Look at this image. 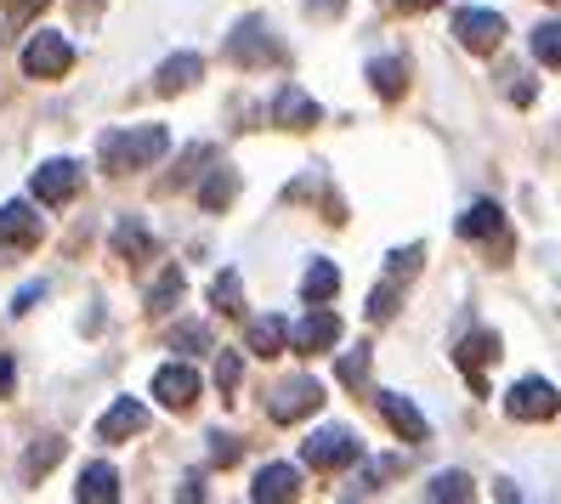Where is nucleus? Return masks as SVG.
I'll use <instances>...</instances> for the list:
<instances>
[{
	"label": "nucleus",
	"mask_w": 561,
	"mask_h": 504,
	"mask_svg": "<svg viewBox=\"0 0 561 504\" xmlns=\"http://www.w3.org/2000/svg\"><path fill=\"white\" fill-rule=\"evenodd\" d=\"M171 153V130L164 125H130V130H108L96 159H103L108 176H125V171H148Z\"/></svg>",
	"instance_id": "f257e3e1"
},
{
	"label": "nucleus",
	"mask_w": 561,
	"mask_h": 504,
	"mask_svg": "<svg viewBox=\"0 0 561 504\" xmlns=\"http://www.w3.org/2000/svg\"><path fill=\"white\" fill-rule=\"evenodd\" d=\"M301 459L312 470H346V465L363 459V443H357L352 425H329V431H312L307 443H301Z\"/></svg>",
	"instance_id": "f03ea898"
},
{
	"label": "nucleus",
	"mask_w": 561,
	"mask_h": 504,
	"mask_svg": "<svg viewBox=\"0 0 561 504\" xmlns=\"http://www.w3.org/2000/svg\"><path fill=\"white\" fill-rule=\"evenodd\" d=\"M69 69H75V46L62 41L57 28H41V35L23 46V75L28 80H62Z\"/></svg>",
	"instance_id": "7ed1b4c3"
},
{
	"label": "nucleus",
	"mask_w": 561,
	"mask_h": 504,
	"mask_svg": "<svg viewBox=\"0 0 561 504\" xmlns=\"http://www.w3.org/2000/svg\"><path fill=\"white\" fill-rule=\"evenodd\" d=\"M227 57L233 62H244V69H267V62H278L284 57V46L273 41V28L261 23V18H244L233 35H227Z\"/></svg>",
	"instance_id": "20e7f679"
},
{
	"label": "nucleus",
	"mask_w": 561,
	"mask_h": 504,
	"mask_svg": "<svg viewBox=\"0 0 561 504\" xmlns=\"http://www.w3.org/2000/svg\"><path fill=\"white\" fill-rule=\"evenodd\" d=\"M318 409H323V386H318L312 375H295V380L273 386V397H267V414H273L278 425H295V420H307V414H318Z\"/></svg>",
	"instance_id": "39448f33"
},
{
	"label": "nucleus",
	"mask_w": 561,
	"mask_h": 504,
	"mask_svg": "<svg viewBox=\"0 0 561 504\" xmlns=\"http://www.w3.org/2000/svg\"><path fill=\"white\" fill-rule=\"evenodd\" d=\"M505 414L511 420H527V425H539V420H556L561 414V391L550 386V380H516L511 391H505Z\"/></svg>",
	"instance_id": "423d86ee"
},
{
	"label": "nucleus",
	"mask_w": 561,
	"mask_h": 504,
	"mask_svg": "<svg viewBox=\"0 0 561 504\" xmlns=\"http://www.w3.org/2000/svg\"><path fill=\"white\" fill-rule=\"evenodd\" d=\"M454 35H459V46H466V51L488 57V51H500V41H505V18L500 12H482V7H459L454 12Z\"/></svg>",
	"instance_id": "0eeeda50"
},
{
	"label": "nucleus",
	"mask_w": 561,
	"mask_h": 504,
	"mask_svg": "<svg viewBox=\"0 0 561 504\" xmlns=\"http://www.w3.org/2000/svg\"><path fill=\"white\" fill-rule=\"evenodd\" d=\"M335 341H341V318L329 312V307H312L301 323L289 329V346L301 352V357H318V352H335Z\"/></svg>",
	"instance_id": "6e6552de"
},
{
	"label": "nucleus",
	"mask_w": 561,
	"mask_h": 504,
	"mask_svg": "<svg viewBox=\"0 0 561 504\" xmlns=\"http://www.w3.org/2000/svg\"><path fill=\"white\" fill-rule=\"evenodd\" d=\"M493 357H500V334H493V329H477V334H466V341L454 346L459 375L471 380V391H477V397L488 391V380H482V375H488V363H493Z\"/></svg>",
	"instance_id": "1a4fd4ad"
},
{
	"label": "nucleus",
	"mask_w": 561,
	"mask_h": 504,
	"mask_svg": "<svg viewBox=\"0 0 561 504\" xmlns=\"http://www.w3.org/2000/svg\"><path fill=\"white\" fill-rule=\"evenodd\" d=\"M80 182H85V171H80L75 159H46L41 171H35V198L57 210V205H69V198L80 193Z\"/></svg>",
	"instance_id": "9d476101"
},
{
	"label": "nucleus",
	"mask_w": 561,
	"mask_h": 504,
	"mask_svg": "<svg viewBox=\"0 0 561 504\" xmlns=\"http://www.w3.org/2000/svg\"><path fill=\"white\" fill-rule=\"evenodd\" d=\"M153 397H159L171 414H187L193 402H199V375H193L187 363H164L159 375H153Z\"/></svg>",
	"instance_id": "9b49d317"
},
{
	"label": "nucleus",
	"mask_w": 561,
	"mask_h": 504,
	"mask_svg": "<svg viewBox=\"0 0 561 504\" xmlns=\"http://www.w3.org/2000/svg\"><path fill=\"white\" fill-rule=\"evenodd\" d=\"M41 210L23 205V198H12V205H0V244L7 250H35L41 244Z\"/></svg>",
	"instance_id": "f8f14e48"
},
{
	"label": "nucleus",
	"mask_w": 561,
	"mask_h": 504,
	"mask_svg": "<svg viewBox=\"0 0 561 504\" xmlns=\"http://www.w3.org/2000/svg\"><path fill=\"white\" fill-rule=\"evenodd\" d=\"M375 409L386 414V425L398 431L403 443H425V436H432V431H425V414L414 409V402H409L403 391H375Z\"/></svg>",
	"instance_id": "ddd939ff"
},
{
	"label": "nucleus",
	"mask_w": 561,
	"mask_h": 504,
	"mask_svg": "<svg viewBox=\"0 0 561 504\" xmlns=\"http://www.w3.org/2000/svg\"><path fill=\"white\" fill-rule=\"evenodd\" d=\"M273 119H278L284 130H312V125L323 119V108L312 103L301 85H284V91L273 96Z\"/></svg>",
	"instance_id": "4468645a"
},
{
	"label": "nucleus",
	"mask_w": 561,
	"mask_h": 504,
	"mask_svg": "<svg viewBox=\"0 0 561 504\" xmlns=\"http://www.w3.org/2000/svg\"><path fill=\"white\" fill-rule=\"evenodd\" d=\"M199 75H205V57H199V51H176V57H164V62H159L153 91H159V96H176V91H187Z\"/></svg>",
	"instance_id": "2eb2a0df"
},
{
	"label": "nucleus",
	"mask_w": 561,
	"mask_h": 504,
	"mask_svg": "<svg viewBox=\"0 0 561 504\" xmlns=\"http://www.w3.org/2000/svg\"><path fill=\"white\" fill-rule=\"evenodd\" d=\"M142 425H148V409H142L137 397H119L114 409L96 420V436H103V443H125V436H137Z\"/></svg>",
	"instance_id": "dca6fc26"
},
{
	"label": "nucleus",
	"mask_w": 561,
	"mask_h": 504,
	"mask_svg": "<svg viewBox=\"0 0 561 504\" xmlns=\"http://www.w3.org/2000/svg\"><path fill=\"white\" fill-rule=\"evenodd\" d=\"M295 493H301V470H295V465H267V470H255V488H250L255 504H284V499H295Z\"/></svg>",
	"instance_id": "f3484780"
},
{
	"label": "nucleus",
	"mask_w": 561,
	"mask_h": 504,
	"mask_svg": "<svg viewBox=\"0 0 561 504\" xmlns=\"http://www.w3.org/2000/svg\"><path fill=\"white\" fill-rule=\"evenodd\" d=\"M505 232V210L493 205V198H477V205H466V216H459V239H500Z\"/></svg>",
	"instance_id": "a211bd4d"
},
{
	"label": "nucleus",
	"mask_w": 561,
	"mask_h": 504,
	"mask_svg": "<svg viewBox=\"0 0 561 504\" xmlns=\"http://www.w3.org/2000/svg\"><path fill=\"white\" fill-rule=\"evenodd\" d=\"M75 499H80V504H114V499H119V470H114V465H85Z\"/></svg>",
	"instance_id": "6ab92c4d"
},
{
	"label": "nucleus",
	"mask_w": 561,
	"mask_h": 504,
	"mask_svg": "<svg viewBox=\"0 0 561 504\" xmlns=\"http://www.w3.org/2000/svg\"><path fill=\"white\" fill-rule=\"evenodd\" d=\"M244 341L255 357H278V352H289V323L284 318H250Z\"/></svg>",
	"instance_id": "aec40b11"
},
{
	"label": "nucleus",
	"mask_w": 561,
	"mask_h": 504,
	"mask_svg": "<svg viewBox=\"0 0 561 504\" xmlns=\"http://www.w3.org/2000/svg\"><path fill=\"white\" fill-rule=\"evenodd\" d=\"M108 244H114L119 261H148V255H153V232H148L137 216H125V221L114 227V239H108Z\"/></svg>",
	"instance_id": "412c9836"
},
{
	"label": "nucleus",
	"mask_w": 561,
	"mask_h": 504,
	"mask_svg": "<svg viewBox=\"0 0 561 504\" xmlns=\"http://www.w3.org/2000/svg\"><path fill=\"white\" fill-rule=\"evenodd\" d=\"M369 85H375V96L398 103V96L409 91V69H403L398 57H375V62H369Z\"/></svg>",
	"instance_id": "4be33fe9"
},
{
	"label": "nucleus",
	"mask_w": 561,
	"mask_h": 504,
	"mask_svg": "<svg viewBox=\"0 0 561 504\" xmlns=\"http://www.w3.org/2000/svg\"><path fill=\"white\" fill-rule=\"evenodd\" d=\"M341 289V273H335V261H312L307 266V278H301V295H307V307H323V300H335Z\"/></svg>",
	"instance_id": "5701e85b"
},
{
	"label": "nucleus",
	"mask_w": 561,
	"mask_h": 504,
	"mask_svg": "<svg viewBox=\"0 0 561 504\" xmlns=\"http://www.w3.org/2000/svg\"><path fill=\"white\" fill-rule=\"evenodd\" d=\"M57 459H62V436H41V443L23 454V482H41Z\"/></svg>",
	"instance_id": "b1692460"
},
{
	"label": "nucleus",
	"mask_w": 561,
	"mask_h": 504,
	"mask_svg": "<svg viewBox=\"0 0 561 504\" xmlns=\"http://www.w3.org/2000/svg\"><path fill=\"white\" fill-rule=\"evenodd\" d=\"M233 193H239V171H227V164H221V171H210V182L199 187V205L205 210H227V205H233Z\"/></svg>",
	"instance_id": "393cba45"
},
{
	"label": "nucleus",
	"mask_w": 561,
	"mask_h": 504,
	"mask_svg": "<svg viewBox=\"0 0 561 504\" xmlns=\"http://www.w3.org/2000/svg\"><path fill=\"white\" fill-rule=\"evenodd\" d=\"M471 477H466V470H443V477H432V482H425V499H437V504H459V499H471Z\"/></svg>",
	"instance_id": "a878e982"
},
{
	"label": "nucleus",
	"mask_w": 561,
	"mask_h": 504,
	"mask_svg": "<svg viewBox=\"0 0 561 504\" xmlns=\"http://www.w3.org/2000/svg\"><path fill=\"white\" fill-rule=\"evenodd\" d=\"M210 300H216V312L244 318V284H239V273H221V278L210 284Z\"/></svg>",
	"instance_id": "bb28decb"
},
{
	"label": "nucleus",
	"mask_w": 561,
	"mask_h": 504,
	"mask_svg": "<svg viewBox=\"0 0 561 504\" xmlns=\"http://www.w3.org/2000/svg\"><path fill=\"white\" fill-rule=\"evenodd\" d=\"M420 261H425V244H403V250H391L386 278H391V284H409V278L420 273Z\"/></svg>",
	"instance_id": "cd10ccee"
},
{
	"label": "nucleus",
	"mask_w": 561,
	"mask_h": 504,
	"mask_svg": "<svg viewBox=\"0 0 561 504\" xmlns=\"http://www.w3.org/2000/svg\"><path fill=\"white\" fill-rule=\"evenodd\" d=\"M534 57L550 62V69H561V18H550V23L534 28Z\"/></svg>",
	"instance_id": "c85d7f7f"
},
{
	"label": "nucleus",
	"mask_w": 561,
	"mask_h": 504,
	"mask_svg": "<svg viewBox=\"0 0 561 504\" xmlns=\"http://www.w3.org/2000/svg\"><path fill=\"white\" fill-rule=\"evenodd\" d=\"M398 300H403V284H375V295H369V323H391L398 318Z\"/></svg>",
	"instance_id": "c756f323"
},
{
	"label": "nucleus",
	"mask_w": 561,
	"mask_h": 504,
	"mask_svg": "<svg viewBox=\"0 0 561 504\" xmlns=\"http://www.w3.org/2000/svg\"><path fill=\"white\" fill-rule=\"evenodd\" d=\"M176 300H182V273H176V266H164V278L148 289V312H171Z\"/></svg>",
	"instance_id": "7c9ffc66"
},
{
	"label": "nucleus",
	"mask_w": 561,
	"mask_h": 504,
	"mask_svg": "<svg viewBox=\"0 0 561 504\" xmlns=\"http://www.w3.org/2000/svg\"><path fill=\"white\" fill-rule=\"evenodd\" d=\"M171 352H210V329L205 323H176L171 329Z\"/></svg>",
	"instance_id": "2f4dec72"
},
{
	"label": "nucleus",
	"mask_w": 561,
	"mask_h": 504,
	"mask_svg": "<svg viewBox=\"0 0 561 504\" xmlns=\"http://www.w3.org/2000/svg\"><path fill=\"white\" fill-rule=\"evenodd\" d=\"M398 470H403V459H369V465H363V482H357V493H375L386 477H398Z\"/></svg>",
	"instance_id": "473e14b6"
},
{
	"label": "nucleus",
	"mask_w": 561,
	"mask_h": 504,
	"mask_svg": "<svg viewBox=\"0 0 561 504\" xmlns=\"http://www.w3.org/2000/svg\"><path fill=\"white\" fill-rule=\"evenodd\" d=\"M239 375H244L239 352H221V357H216V386H221V391H239Z\"/></svg>",
	"instance_id": "72a5a7b5"
},
{
	"label": "nucleus",
	"mask_w": 561,
	"mask_h": 504,
	"mask_svg": "<svg viewBox=\"0 0 561 504\" xmlns=\"http://www.w3.org/2000/svg\"><path fill=\"white\" fill-rule=\"evenodd\" d=\"M210 159H216L210 148H187V153H182V171H176L171 182H176V187H187L193 176H199V164H210Z\"/></svg>",
	"instance_id": "f704fd0d"
},
{
	"label": "nucleus",
	"mask_w": 561,
	"mask_h": 504,
	"mask_svg": "<svg viewBox=\"0 0 561 504\" xmlns=\"http://www.w3.org/2000/svg\"><path fill=\"white\" fill-rule=\"evenodd\" d=\"M363 375H369V352L357 346L352 357H341V380H346V386H363Z\"/></svg>",
	"instance_id": "c9c22d12"
},
{
	"label": "nucleus",
	"mask_w": 561,
	"mask_h": 504,
	"mask_svg": "<svg viewBox=\"0 0 561 504\" xmlns=\"http://www.w3.org/2000/svg\"><path fill=\"white\" fill-rule=\"evenodd\" d=\"M210 459H216V465H233V459H239V443L216 431V436H210Z\"/></svg>",
	"instance_id": "e433bc0d"
},
{
	"label": "nucleus",
	"mask_w": 561,
	"mask_h": 504,
	"mask_svg": "<svg viewBox=\"0 0 561 504\" xmlns=\"http://www.w3.org/2000/svg\"><path fill=\"white\" fill-rule=\"evenodd\" d=\"M307 12H312V18H341L346 0H307Z\"/></svg>",
	"instance_id": "4c0bfd02"
},
{
	"label": "nucleus",
	"mask_w": 561,
	"mask_h": 504,
	"mask_svg": "<svg viewBox=\"0 0 561 504\" xmlns=\"http://www.w3.org/2000/svg\"><path fill=\"white\" fill-rule=\"evenodd\" d=\"M41 295H46V284H28V289H18V300H12V312H28V307H35Z\"/></svg>",
	"instance_id": "58836bf2"
},
{
	"label": "nucleus",
	"mask_w": 561,
	"mask_h": 504,
	"mask_svg": "<svg viewBox=\"0 0 561 504\" xmlns=\"http://www.w3.org/2000/svg\"><path fill=\"white\" fill-rule=\"evenodd\" d=\"M511 80V96H516V103H534V80H527V75H505Z\"/></svg>",
	"instance_id": "ea45409f"
},
{
	"label": "nucleus",
	"mask_w": 561,
	"mask_h": 504,
	"mask_svg": "<svg viewBox=\"0 0 561 504\" xmlns=\"http://www.w3.org/2000/svg\"><path fill=\"white\" fill-rule=\"evenodd\" d=\"M41 7H51V0H7V12H12V18H35Z\"/></svg>",
	"instance_id": "a19ab883"
},
{
	"label": "nucleus",
	"mask_w": 561,
	"mask_h": 504,
	"mask_svg": "<svg viewBox=\"0 0 561 504\" xmlns=\"http://www.w3.org/2000/svg\"><path fill=\"white\" fill-rule=\"evenodd\" d=\"M12 386H18V368H12V357H7V352H0V397H7Z\"/></svg>",
	"instance_id": "79ce46f5"
},
{
	"label": "nucleus",
	"mask_w": 561,
	"mask_h": 504,
	"mask_svg": "<svg viewBox=\"0 0 561 504\" xmlns=\"http://www.w3.org/2000/svg\"><path fill=\"white\" fill-rule=\"evenodd\" d=\"M403 12H425V7H443V0H398Z\"/></svg>",
	"instance_id": "37998d69"
}]
</instances>
